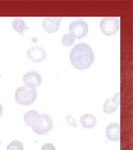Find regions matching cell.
Returning <instances> with one entry per match:
<instances>
[{
  "mask_svg": "<svg viewBox=\"0 0 133 150\" xmlns=\"http://www.w3.org/2000/svg\"><path fill=\"white\" fill-rule=\"evenodd\" d=\"M23 80L26 87L36 89L42 83V76L37 71H30L23 75Z\"/></svg>",
  "mask_w": 133,
  "mask_h": 150,
  "instance_id": "8992f818",
  "label": "cell"
},
{
  "mask_svg": "<svg viewBox=\"0 0 133 150\" xmlns=\"http://www.w3.org/2000/svg\"><path fill=\"white\" fill-rule=\"evenodd\" d=\"M27 57L34 63H39L46 59V51L42 47L34 46L27 52Z\"/></svg>",
  "mask_w": 133,
  "mask_h": 150,
  "instance_id": "52a82bcc",
  "label": "cell"
},
{
  "mask_svg": "<svg viewBox=\"0 0 133 150\" xmlns=\"http://www.w3.org/2000/svg\"><path fill=\"white\" fill-rule=\"evenodd\" d=\"M69 31L75 35L76 38L81 39L87 36L89 31V26L84 20L78 19L70 24Z\"/></svg>",
  "mask_w": 133,
  "mask_h": 150,
  "instance_id": "5b68a950",
  "label": "cell"
},
{
  "mask_svg": "<svg viewBox=\"0 0 133 150\" xmlns=\"http://www.w3.org/2000/svg\"><path fill=\"white\" fill-rule=\"evenodd\" d=\"M12 27L15 31L22 36H23V32L25 30L30 29V28L27 26L25 21L20 18H17L13 20L12 21Z\"/></svg>",
  "mask_w": 133,
  "mask_h": 150,
  "instance_id": "4fadbf2b",
  "label": "cell"
},
{
  "mask_svg": "<svg viewBox=\"0 0 133 150\" xmlns=\"http://www.w3.org/2000/svg\"><path fill=\"white\" fill-rule=\"evenodd\" d=\"M94 54L91 46L81 42L75 45L70 54V62L79 70L89 69L94 62Z\"/></svg>",
  "mask_w": 133,
  "mask_h": 150,
  "instance_id": "6da1fadb",
  "label": "cell"
},
{
  "mask_svg": "<svg viewBox=\"0 0 133 150\" xmlns=\"http://www.w3.org/2000/svg\"><path fill=\"white\" fill-rule=\"evenodd\" d=\"M0 116H2V106L0 103Z\"/></svg>",
  "mask_w": 133,
  "mask_h": 150,
  "instance_id": "ac0fdd59",
  "label": "cell"
},
{
  "mask_svg": "<svg viewBox=\"0 0 133 150\" xmlns=\"http://www.w3.org/2000/svg\"><path fill=\"white\" fill-rule=\"evenodd\" d=\"M75 38V35L72 32H69V33L63 35L62 39V43L65 46H70L74 43Z\"/></svg>",
  "mask_w": 133,
  "mask_h": 150,
  "instance_id": "5bb4252c",
  "label": "cell"
},
{
  "mask_svg": "<svg viewBox=\"0 0 133 150\" xmlns=\"http://www.w3.org/2000/svg\"><path fill=\"white\" fill-rule=\"evenodd\" d=\"M63 17H49L45 18L42 21L43 28L46 32L52 33L56 32L60 27V23Z\"/></svg>",
  "mask_w": 133,
  "mask_h": 150,
  "instance_id": "ba28073f",
  "label": "cell"
},
{
  "mask_svg": "<svg viewBox=\"0 0 133 150\" xmlns=\"http://www.w3.org/2000/svg\"><path fill=\"white\" fill-rule=\"evenodd\" d=\"M66 121H67V123H68L70 126H73L75 127H77V122L75 118L73 117L72 116H71L70 115H67L66 116Z\"/></svg>",
  "mask_w": 133,
  "mask_h": 150,
  "instance_id": "2e32d148",
  "label": "cell"
},
{
  "mask_svg": "<svg viewBox=\"0 0 133 150\" xmlns=\"http://www.w3.org/2000/svg\"><path fill=\"white\" fill-rule=\"evenodd\" d=\"M6 150H23V144L19 141H13L7 146Z\"/></svg>",
  "mask_w": 133,
  "mask_h": 150,
  "instance_id": "9a60e30c",
  "label": "cell"
},
{
  "mask_svg": "<svg viewBox=\"0 0 133 150\" xmlns=\"http://www.w3.org/2000/svg\"><path fill=\"white\" fill-rule=\"evenodd\" d=\"M37 96V92L36 89L29 88L25 86L18 88L15 92L16 102L23 106L32 104L36 101Z\"/></svg>",
  "mask_w": 133,
  "mask_h": 150,
  "instance_id": "7a4b0ae2",
  "label": "cell"
},
{
  "mask_svg": "<svg viewBox=\"0 0 133 150\" xmlns=\"http://www.w3.org/2000/svg\"><path fill=\"white\" fill-rule=\"evenodd\" d=\"M39 113L36 110H30L23 114L24 121L27 126L32 128L34 126L39 116Z\"/></svg>",
  "mask_w": 133,
  "mask_h": 150,
  "instance_id": "8fae6325",
  "label": "cell"
},
{
  "mask_svg": "<svg viewBox=\"0 0 133 150\" xmlns=\"http://www.w3.org/2000/svg\"><path fill=\"white\" fill-rule=\"evenodd\" d=\"M42 150H56V148L52 144L46 143L43 145Z\"/></svg>",
  "mask_w": 133,
  "mask_h": 150,
  "instance_id": "e0dca14e",
  "label": "cell"
},
{
  "mask_svg": "<svg viewBox=\"0 0 133 150\" xmlns=\"http://www.w3.org/2000/svg\"><path fill=\"white\" fill-rule=\"evenodd\" d=\"M120 105V93H117L113 98H109L103 105V111L106 114L115 112Z\"/></svg>",
  "mask_w": 133,
  "mask_h": 150,
  "instance_id": "9c48e42d",
  "label": "cell"
},
{
  "mask_svg": "<svg viewBox=\"0 0 133 150\" xmlns=\"http://www.w3.org/2000/svg\"><path fill=\"white\" fill-rule=\"evenodd\" d=\"M80 123L84 128L91 129L95 126L96 119V117L91 114H85L81 117Z\"/></svg>",
  "mask_w": 133,
  "mask_h": 150,
  "instance_id": "7c38bea8",
  "label": "cell"
},
{
  "mask_svg": "<svg viewBox=\"0 0 133 150\" xmlns=\"http://www.w3.org/2000/svg\"><path fill=\"white\" fill-rule=\"evenodd\" d=\"M0 144H1V145L2 144V142H1V141H0Z\"/></svg>",
  "mask_w": 133,
  "mask_h": 150,
  "instance_id": "d6986e66",
  "label": "cell"
},
{
  "mask_svg": "<svg viewBox=\"0 0 133 150\" xmlns=\"http://www.w3.org/2000/svg\"><path fill=\"white\" fill-rule=\"evenodd\" d=\"M52 118L47 114H40L36 124L32 129L34 132L39 135L47 134L53 128Z\"/></svg>",
  "mask_w": 133,
  "mask_h": 150,
  "instance_id": "3957f363",
  "label": "cell"
},
{
  "mask_svg": "<svg viewBox=\"0 0 133 150\" xmlns=\"http://www.w3.org/2000/svg\"><path fill=\"white\" fill-rule=\"evenodd\" d=\"M120 127L119 123L113 122L109 124L106 129L107 139L111 141H118L120 139Z\"/></svg>",
  "mask_w": 133,
  "mask_h": 150,
  "instance_id": "30bf717a",
  "label": "cell"
},
{
  "mask_svg": "<svg viewBox=\"0 0 133 150\" xmlns=\"http://www.w3.org/2000/svg\"><path fill=\"white\" fill-rule=\"evenodd\" d=\"M101 28L104 35L110 36L115 35L119 28V20L115 17H106L101 21Z\"/></svg>",
  "mask_w": 133,
  "mask_h": 150,
  "instance_id": "277c9868",
  "label": "cell"
}]
</instances>
